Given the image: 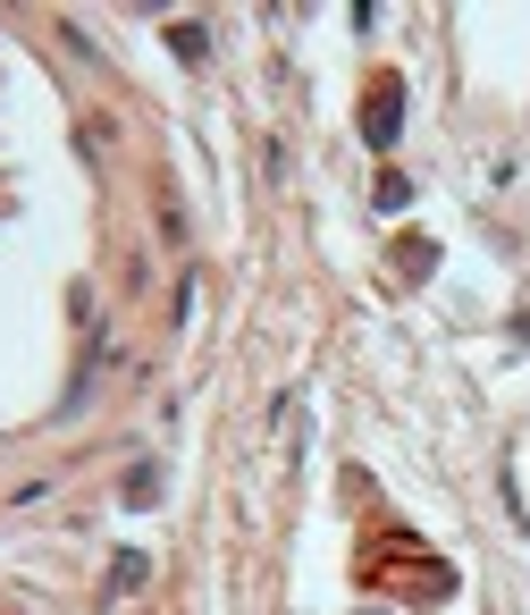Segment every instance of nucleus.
Listing matches in <instances>:
<instances>
[{
	"instance_id": "1",
	"label": "nucleus",
	"mask_w": 530,
	"mask_h": 615,
	"mask_svg": "<svg viewBox=\"0 0 530 615\" xmlns=\"http://www.w3.org/2000/svg\"><path fill=\"white\" fill-rule=\"evenodd\" d=\"M362 582L396 590V599H412V607H437V599H455V565L430 556L412 531H379L371 549H362Z\"/></svg>"
},
{
	"instance_id": "2",
	"label": "nucleus",
	"mask_w": 530,
	"mask_h": 615,
	"mask_svg": "<svg viewBox=\"0 0 530 615\" xmlns=\"http://www.w3.org/2000/svg\"><path fill=\"white\" fill-rule=\"evenodd\" d=\"M396 101H405V85H396V76H379V85H371V110H362V135H371V144H396Z\"/></svg>"
}]
</instances>
